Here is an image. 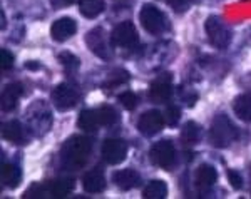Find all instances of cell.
<instances>
[{
	"mask_svg": "<svg viewBox=\"0 0 251 199\" xmlns=\"http://www.w3.org/2000/svg\"><path fill=\"white\" fill-rule=\"evenodd\" d=\"M92 149L91 139L84 136H74L64 144L60 151V162L69 171H77L87 164L89 154Z\"/></svg>",
	"mask_w": 251,
	"mask_h": 199,
	"instance_id": "obj_1",
	"label": "cell"
},
{
	"mask_svg": "<svg viewBox=\"0 0 251 199\" xmlns=\"http://www.w3.org/2000/svg\"><path fill=\"white\" fill-rule=\"evenodd\" d=\"M238 139V127L234 125L226 114H218L213 119L211 129H209V141L214 148L225 149L231 146Z\"/></svg>",
	"mask_w": 251,
	"mask_h": 199,
	"instance_id": "obj_2",
	"label": "cell"
},
{
	"mask_svg": "<svg viewBox=\"0 0 251 199\" xmlns=\"http://www.w3.org/2000/svg\"><path fill=\"white\" fill-rule=\"evenodd\" d=\"M139 22L143 28L151 35L164 34L169 28V20L164 15L163 10H159L152 3H146L139 12Z\"/></svg>",
	"mask_w": 251,
	"mask_h": 199,
	"instance_id": "obj_3",
	"label": "cell"
},
{
	"mask_svg": "<svg viewBox=\"0 0 251 199\" xmlns=\"http://www.w3.org/2000/svg\"><path fill=\"white\" fill-rule=\"evenodd\" d=\"M25 116H27V123H29V129L35 136H44L50 129L52 124L50 109L47 107V104L44 100H35L34 104H30Z\"/></svg>",
	"mask_w": 251,
	"mask_h": 199,
	"instance_id": "obj_4",
	"label": "cell"
},
{
	"mask_svg": "<svg viewBox=\"0 0 251 199\" xmlns=\"http://www.w3.org/2000/svg\"><path fill=\"white\" fill-rule=\"evenodd\" d=\"M204 30L206 35H208L209 44L216 49H226L229 46V42H231V32H229L228 25L220 17H216V15H211V17L206 19Z\"/></svg>",
	"mask_w": 251,
	"mask_h": 199,
	"instance_id": "obj_5",
	"label": "cell"
},
{
	"mask_svg": "<svg viewBox=\"0 0 251 199\" xmlns=\"http://www.w3.org/2000/svg\"><path fill=\"white\" fill-rule=\"evenodd\" d=\"M86 44L91 49V52L97 55L99 59L111 60L112 59V39L107 37L106 30L102 27H94L92 30H89L86 35Z\"/></svg>",
	"mask_w": 251,
	"mask_h": 199,
	"instance_id": "obj_6",
	"label": "cell"
},
{
	"mask_svg": "<svg viewBox=\"0 0 251 199\" xmlns=\"http://www.w3.org/2000/svg\"><path fill=\"white\" fill-rule=\"evenodd\" d=\"M149 159L154 166L163 169H171L176 162V149L171 141H159L156 144H152V148L149 149Z\"/></svg>",
	"mask_w": 251,
	"mask_h": 199,
	"instance_id": "obj_7",
	"label": "cell"
},
{
	"mask_svg": "<svg viewBox=\"0 0 251 199\" xmlns=\"http://www.w3.org/2000/svg\"><path fill=\"white\" fill-rule=\"evenodd\" d=\"M111 39H112V44L117 47L129 49V50L139 47V35H137L134 24L127 22V20L117 24L111 34Z\"/></svg>",
	"mask_w": 251,
	"mask_h": 199,
	"instance_id": "obj_8",
	"label": "cell"
},
{
	"mask_svg": "<svg viewBox=\"0 0 251 199\" xmlns=\"http://www.w3.org/2000/svg\"><path fill=\"white\" fill-rule=\"evenodd\" d=\"M52 102L59 111H69L79 102V91L71 84H59L52 91Z\"/></svg>",
	"mask_w": 251,
	"mask_h": 199,
	"instance_id": "obj_9",
	"label": "cell"
},
{
	"mask_svg": "<svg viewBox=\"0 0 251 199\" xmlns=\"http://www.w3.org/2000/svg\"><path fill=\"white\" fill-rule=\"evenodd\" d=\"M164 124H166L164 114H161L156 109H151V111H146L139 117V121H137V131L143 134L144 137H152L157 132L163 131Z\"/></svg>",
	"mask_w": 251,
	"mask_h": 199,
	"instance_id": "obj_10",
	"label": "cell"
},
{
	"mask_svg": "<svg viewBox=\"0 0 251 199\" xmlns=\"http://www.w3.org/2000/svg\"><path fill=\"white\" fill-rule=\"evenodd\" d=\"M127 156V142L117 137L106 139L102 144V159L111 166L121 164Z\"/></svg>",
	"mask_w": 251,
	"mask_h": 199,
	"instance_id": "obj_11",
	"label": "cell"
},
{
	"mask_svg": "<svg viewBox=\"0 0 251 199\" xmlns=\"http://www.w3.org/2000/svg\"><path fill=\"white\" fill-rule=\"evenodd\" d=\"M173 94V84H171V74H161L156 77L149 85V99L152 102L164 104L169 100Z\"/></svg>",
	"mask_w": 251,
	"mask_h": 199,
	"instance_id": "obj_12",
	"label": "cell"
},
{
	"mask_svg": "<svg viewBox=\"0 0 251 199\" xmlns=\"http://www.w3.org/2000/svg\"><path fill=\"white\" fill-rule=\"evenodd\" d=\"M75 32H77V24L71 17H60L50 27V35L55 42H66Z\"/></svg>",
	"mask_w": 251,
	"mask_h": 199,
	"instance_id": "obj_13",
	"label": "cell"
},
{
	"mask_svg": "<svg viewBox=\"0 0 251 199\" xmlns=\"http://www.w3.org/2000/svg\"><path fill=\"white\" fill-rule=\"evenodd\" d=\"M216 179H218V173L211 164H201L196 169V174H194V184H196V188L201 193H204L211 186H214Z\"/></svg>",
	"mask_w": 251,
	"mask_h": 199,
	"instance_id": "obj_14",
	"label": "cell"
},
{
	"mask_svg": "<svg viewBox=\"0 0 251 199\" xmlns=\"http://www.w3.org/2000/svg\"><path fill=\"white\" fill-rule=\"evenodd\" d=\"M112 181H114V184L119 189L131 191V189H134L139 186L141 176L134 169H121V171H116V173L112 174Z\"/></svg>",
	"mask_w": 251,
	"mask_h": 199,
	"instance_id": "obj_15",
	"label": "cell"
},
{
	"mask_svg": "<svg viewBox=\"0 0 251 199\" xmlns=\"http://www.w3.org/2000/svg\"><path fill=\"white\" fill-rule=\"evenodd\" d=\"M82 186H84V189L91 194L102 193L104 188H106V177H104V173L100 169L87 171L82 177Z\"/></svg>",
	"mask_w": 251,
	"mask_h": 199,
	"instance_id": "obj_16",
	"label": "cell"
},
{
	"mask_svg": "<svg viewBox=\"0 0 251 199\" xmlns=\"http://www.w3.org/2000/svg\"><path fill=\"white\" fill-rule=\"evenodd\" d=\"M22 96V85L19 82L7 84L2 91V111L10 112L17 107V102Z\"/></svg>",
	"mask_w": 251,
	"mask_h": 199,
	"instance_id": "obj_17",
	"label": "cell"
},
{
	"mask_svg": "<svg viewBox=\"0 0 251 199\" xmlns=\"http://www.w3.org/2000/svg\"><path fill=\"white\" fill-rule=\"evenodd\" d=\"M0 179H2V184L9 189H15L22 181V171L17 164H12V162H7V164H2V171H0Z\"/></svg>",
	"mask_w": 251,
	"mask_h": 199,
	"instance_id": "obj_18",
	"label": "cell"
},
{
	"mask_svg": "<svg viewBox=\"0 0 251 199\" xmlns=\"http://www.w3.org/2000/svg\"><path fill=\"white\" fill-rule=\"evenodd\" d=\"M75 188V181L71 177H60V179L52 181L47 186V193L49 198H66L74 191Z\"/></svg>",
	"mask_w": 251,
	"mask_h": 199,
	"instance_id": "obj_19",
	"label": "cell"
},
{
	"mask_svg": "<svg viewBox=\"0 0 251 199\" xmlns=\"http://www.w3.org/2000/svg\"><path fill=\"white\" fill-rule=\"evenodd\" d=\"M2 137L14 144H20L22 141H25V129L19 121H9L2 124Z\"/></svg>",
	"mask_w": 251,
	"mask_h": 199,
	"instance_id": "obj_20",
	"label": "cell"
},
{
	"mask_svg": "<svg viewBox=\"0 0 251 199\" xmlns=\"http://www.w3.org/2000/svg\"><path fill=\"white\" fill-rule=\"evenodd\" d=\"M233 111L243 123H251V96L241 94L233 100Z\"/></svg>",
	"mask_w": 251,
	"mask_h": 199,
	"instance_id": "obj_21",
	"label": "cell"
},
{
	"mask_svg": "<svg viewBox=\"0 0 251 199\" xmlns=\"http://www.w3.org/2000/svg\"><path fill=\"white\" fill-rule=\"evenodd\" d=\"M104 0H79V10L86 19H96L104 12Z\"/></svg>",
	"mask_w": 251,
	"mask_h": 199,
	"instance_id": "obj_22",
	"label": "cell"
},
{
	"mask_svg": "<svg viewBox=\"0 0 251 199\" xmlns=\"http://www.w3.org/2000/svg\"><path fill=\"white\" fill-rule=\"evenodd\" d=\"M201 139V127L200 124H196L194 121H189V123L184 124L183 131H181V141H183L184 146H194L198 144Z\"/></svg>",
	"mask_w": 251,
	"mask_h": 199,
	"instance_id": "obj_23",
	"label": "cell"
},
{
	"mask_svg": "<svg viewBox=\"0 0 251 199\" xmlns=\"http://www.w3.org/2000/svg\"><path fill=\"white\" fill-rule=\"evenodd\" d=\"M79 127L86 132H96L97 129L100 127L99 125V121H97V116H96V109H86V111L80 112L79 116Z\"/></svg>",
	"mask_w": 251,
	"mask_h": 199,
	"instance_id": "obj_24",
	"label": "cell"
},
{
	"mask_svg": "<svg viewBox=\"0 0 251 199\" xmlns=\"http://www.w3.org/2000/svg\"><path fill=\"white\" fill-rule=\"evenodd\" d=\"M166 194H168V186H166V182L161 179L151 181L144 188L146 199H164Z\"/></svg>",
	"mask_w": 251,
	"mask_h": 199,
	"instance_id": "obj_25",
	"label": "cell"
},
{
	"mask_svg": "<svg viewBox=\"0 0 251 199\" xmlns=\"http://www.w3.org/2000/svg\"><path fill=\"white\" fill-rule=\"evenodd\" d=\"M96 116H97V121H99L100 127H109V125H112L117 121V112L114 107H111V105L97 107Z\"/></svg>",
	"mask_w": 251,
	"mask_h": 199,
	"instance_id": "obj_26",
	"label": "cell"
},
{
	"mask_svg": "<svg viewBox=\"0 0 251 199\" xmlns=\"http://www.w3.org/2000/svg\"><path fill=\"white\" fill-rule=\"evenodd\" d=\"M59 60L60 64L64 66V69H66L67 72H74L79 69V57L71 54V52H60L59 54Z\"/></svg>",
	"mask_w": 251,
	"mask_h": 199,
	"instance_id": "obj_27",
	"label": "cell"
},
{
	"mask_svg": "<svg viewBox=\"0 0 251 199\" xmlns=\"http://www.w3.org/2000/svg\"><path fill=\"white\" fill-rule=\"evenodd\" d=\"M129 80V72L123 71V69H117V71L111 72V75H109V79L106 80V84H104V87H117V85L121 84H126Z\"/></svg>",
	"mask_w": 251,
	"mask_h": 199,
	"instance_id": "obj_28",
	"label": "cell"
},
{
	"mask_svg": "<svg viewBox=\"0 0 251 199\" xmlns=\"http://www.w3.org/2000/svg\"><path fill=\"white\" fill-rule=\"evenodd\" d=\"M119 102L123 104L124 109H127V111H132V109L137 107L139 97H137L132 91H126V92H123V94H119Z\"/></svg>",
	"mask_w": 251,
	"mask_h": 199,
	"instance_id": "obj_29",
	"label": "cell"
},
{
	"mask_svg": "<svg viewBox=\"0 0 251 199\" xmlns=\"http://www.w3.org/2000/svg\"><path fill=\"white\" fill-rule=\"evenodd\" d=\"M179 117H181V111L177 105H168L164 112V121L168 125H176L179 123Z\"/></svg>",
	"mask_w": 251,
	"mask_h": 199,
	"instance_id": "obj_30",
	"label": "cell"
},
{
	"mask_svg": "<svg viewBox=\"0 0 251 199\" xmlns=\"http://www.w3.org/2000/svg\"><path fill=\"white\" fill-rule=\"evenodd\" d=\"M0 60H2L0 66H2L3 71H9V69L14 66V55H12L7 49H2V50H0Z\"/></svg>",
	"mask_w": 251,
	"mask_h": 199,
	"instance_id": "obj_31",
	"label": "cell"
},
{
	"mask_svg": "<svg viewBox=\"0 0 251 199\" xmlns=\"http://www.w3.org/2000/svg\"><path fill=\"white\" fill-rule=\"evenodd\" d=\"M228 181H229V184H231L234 189H241L243 188V177H241V174L238 173V171H234V169L228 171Z\"/></svg>",
	"mask_w": 251,
	"mask_h": 199,
	"instance_id": "obj_32",
	"label": "cell"
},
{
	"mask_svg": "<svg viewBox=\"0 0 251 199\" xmlns=\"http://www.w3.org/2000/svg\"><path fill=\"white\" fill-rule=\"evenodd\" d=\"M166 3H169L176 12H181L191 5V0H166Z\"/></svg>",
	"mask_w": 251,
	"mask_h": 199,
	"instance_id": "obj_33",
	"label": "cell"
},
{
	"mask_svg": "<svg viewBox=\"0 0 251 199\" xmlns=\"http://www.w3.org/2000/svg\"><path fill=\"white\" fill-rule=\"evenodd\" d=\"M50 3L55 9H64V7H69L71 3H74V0H50Z\"/></svg>",
	"mask_w": 251,
	"mask_h": 199,
	"instance_id": "obj_34",
	"label": "cell"
},
{
	"mask_svg": "<svg viewBox=\"0 0 251 199\" xmlns=\"http://www.w3.org/2000/svg\"><path fill=\"white\" fill-rule=\"evenodd\" d=\"M2 28H5V15H3V12H2Z\"/></svg>",
	"mask_w": 251,
	"mask_h": 199,
	"instance_id": "obj_35",
	"label": "cell"
}]
</instances>
